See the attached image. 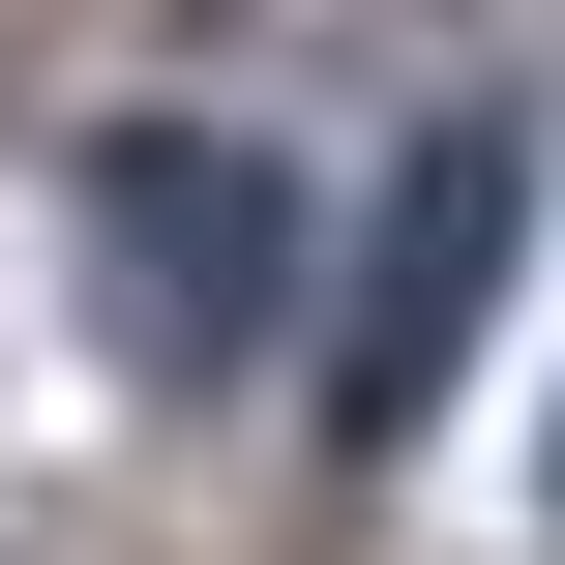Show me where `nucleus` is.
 <instances>
[{
  "label": "nucleus",
  "mask_w": 565,
  "mask_h": 565,
  "mask_svg": "<svg viewBox=\"0 0 565 565\" xmlns=\"http://www.w3.org/2000/svg\"><path fill=\"white\" fill-rule=\"evenodd\" d=\"M298 238H328V209H298L238 119H119V149H89V328H119L149 387H238V358L298 328Z\"/></svg>",
  "instance_id": "nucleus-1"
},
{
  "label": "nucleus",
  "mask_w": 565,
  "mask_h": 565,
  "mask_svg": "<svg viewBox=\"0 0 565 565\" xmlns=\"http://www.w3.org/2000/svg\"><path fill=\"white\" fill-rule=\"evenodd\" d=\"M507 238H536V119H417L387 209H358V268H328V447L447 417V358L507 328Z\"/></svg>",
  "instance_id": "nucleus-2"
}]
</instances>
